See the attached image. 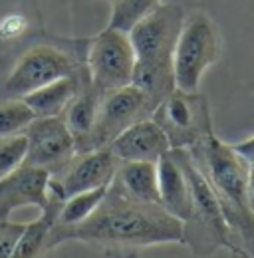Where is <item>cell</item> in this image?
<instances>
[{"label":"cell","instance_id":"1","mask_svg":"<svg viewBox=\"0 0 254 258\" xmlns=\"http://www.w3.org/2000/svg\"><path fill=\"white\" fill-rule=\"evenodd\" d=\"M72 240L107 250L183 244V223L159 203L135 201L109 187L99 207L86 221L70 226H54L48 250Z\"/></svg>","mask_w":254,"mask_h":258},{"label":"cell","instance_id":"2","mask_svg":"<svg viewBox=\"0 0 254 258\" xmlns=\"http://www.w3.org/2000/svg\"><path fill=\"white\" fill-rule=\"evenodd\" d=\"M187 151L221 205L236 254L254 256V213L248 203L250 163L215 133Z\"/></svg>","mask_w":254,"mask_h":258},{"label":"cell","instance_id":"3","mask_svg":"<svg viewBox=\"0 0 254 258\" xmlns=\"http://www.w3.org/2000/svg\"><path fill=\"white\" fill-rule=\"evenodd\" d=\"M183 20L181 6L161 4L127 32L135 52L131 84L143 90L155 105L175 90L173 50Z\"/></svg>","mask_w":254,"mask_h":258},{"label":"cell","instance_id":"4","mask_svg":"<svg viewBox=\"0 0 254 258\" xmlns=\"http://www.w3.org/2000/svg\"><path fill=\"white\" fill-rule=\"evenodd\" d=\"M181 155V161L187 169L190 181V203L189 217L183 221V244H187L193 254L197 256H209L217 252L219 248H226L236 252L228 225L224 221V215L221 211V205L213 193L207 179L201 175V171L195 167L187 149H177Z\"/></svg>","mask_w":254,"mask_h":258},{"label":"cell","instance_id":"5","mask_svg":"<svg viewBox=\"0 0 254 258\" xmlns=\"http://www.w3.org/2000/svg\"><path fill=\"white\" fill-rule=\"evenodd\" d=\"M222 38L217 22L205 12L185 16L173 50L175 88L199 92L205 72L221 60Z\"/></svg>","mask_w":254,"mask_h":258},{"label":"cell","instance_id":"6","mask_svg":"<svg viewBox=\"0 0 254 258\" xmlns=\"http://www.w3.org/2000/svg\"><path fill=\"white\" fill-rule=\"evenodd\" d=\"M151 117L167 135L171 149H189L213 131L209 99L201 92L173 90L155 105Z\"/></svg>","mask_w":254,"mask_h":258},{"label":"cell","instance_id":"7","mask_svg":"<svg viewBox=\"0 0 254 258\" xmlns=\"http://www.w3.org/2000/svg\"><path fill=\"white\" fill-rule=\"evenodd\" d=\"M86 70L99 94L129 86L135 70V52L127 32L105 28L90 42Z\"/></svg>","mask_w":254,"mask_h":258},{"label":"cell","instance_id":"8","mask_svg":"<svg viewBox=\"0 0 254 258\" xmlns=\"http://www.w3.org/2000/svg\"><path fill=\"white\" fill-rule=\"evenodd\" d=\"M76 70L78 64L62 50L46 44L32 46L12 66L0 88V99L28 96L50 82L76 74Z\"/></svg>","mask_w":254,"mask_h":258},{"label":"cell","instance_id":"9","mask_svg":"<svg viewBox=\"0 0 254 258\" xmlns=\"http://www.w3.org/2000/svg\"><path fill=\"white\" fill-rule=\"evenodd\" d=\"M153 109L155 103L151 101V97L133 84L101 94L95 125L92 129L86 151L107 147L129 125L143 117H149Z\"/></svg>","mask_w":254,"mask_h":258},{"label":"cell","instance_id":"10","mask_svg":"<svg viewBox=\"0 0 254 258\" xmlns=\"http://www.w3.org/2000/svg\"><path fill=\"white\" fill-rule=\"evenodd\" d=\"M22 133L28 139L24 163L42 167L52 175H58L78 153L76 141L62 115L34 117Z\"/></svg>","mask_w":254,"mask_h":258},{"label":"cell","instance_id":"11","mask_svg":"<svg viewBox=\"0 0 254 258\" xmlns=\"http://www.w3.org/2000/svg\"><path fill=\"white\" fill-rule=\"evenodd\" d=\"M117 157L111 153L109 147H97L90 151H80L72 157V161L64 167L58 175H52L64 197H72L76 193L95 189V187H107L113 181Z\"/></svg>","mask_w":254,"mask_h":258},{"label":"cell","instance_id":"12","mask_svg":"<svg viewBox=\"0 0 254 258\" xmlns=\"http://www.w3.org/2000/svg\"><path fill=\"white\" fill-rule=\"evenodd\" d=\"M52 173L22 163L16 167L12 173L0 179V221L10 219L14 211L20 207L34 205L42 209L48 201V183H50Z\"/></svg>","mask_w":254,"mask_h":258},{"label":"cell","instance_id":"13","mask_svg":"<svg viewBox=\"0 0 254 258\" xmlns=\"http://www.w3.org/2000/svg\"><path fill=\"white\" fill-rule=\"evenodd\" d=\"M107 147L117 157V161L149 163H157L171 149L165 131L159 127L151 115L129 125Z\"/></svg>","mask_w":254,"mask_h":258},{"label":"cell","instance_id":"14","mask_svg":"<svg viewBox=\"0 0 254 258\" xmlns=\"http://www.w3.org/2000/svg\"><path fill=\"white\" fill-rule=\"evenodd\" d=\"M159 203L181 223L189 217L193 193L187 169L177 149H169L157 161Z\"/></svg>","mask_w":254,"mask_h":258},{"label":"cell","instance_id":"15","mask_svg":"<svg viewBox=\"0 0 254 258\" xmlns=\"http://www.w3.org/2000/svg\"><path fill=\"white\" fill-rule=\"evenodd\" d=\"M99 99H101V94L94 88L88 76V70L80 68V88L62 113L64 121L76 141L78 153L88 149V141H90L92 129L95 125V117H97Z\"/></svg>","mask_w":254,"mask_h":258},{"label":"cell","instance_id":"16","mask_svg":"<svg viewBox=\"0 0 254 258\" xmlns=\"http://www.w3.org/2000/svg\"><path fill=\"white\" fill-rule=\"evenodd\" d=\"M109 187L135 201L159 203L157 163L119 161Z\"/></svg>","mask_w":254,"mask_h":258},{"label":"cell","instance_id":"17","mask_svg":"<svg viewBox=\"0 0 254 258\" xmlns=\"http://www.w3.org/2000/svg\"><path fill=\"white\" fill-rule=\"evenodd\" d=\"M78 88H80V68L76 70V74L50 82L20 99L28 103L36 117H54V115H62L68 103L76 96Z\"/></svg>","mask_w":254,"mask_h":258},{"label":"cell","instance_id":"18","mask_svg":"<svg viewBox=\"0 0 254 258\" xmlns=\"http://www.w3.org/2000/svg\"><path fill=\"white\" fill-rule=\"evenodd\" d=\"M107 189H109V185L107 187L88 189V191H82V193H76L72 195V197H68L64 201L62 209H60L56 226H70L86 221L95 209L99 207V203L107 195Z\"/></svg>","mask_w":254,"mask_h":258},{"label":"cell","instance_id":"19","mask_svg":"<svg viewBox=\"0 0 254 258\" xmlns=\"http://www.w3.org/2000/svg\"><path fill=\"white\" fill-rule=\"evenodd\" d=\"M157 6H161V0H113L107 28L129 32L139 20L151 14Z\"/></svg>","mask_w":254,"mask_h":258},{"label":"cell","instance_id":"20","mask_svg":"<svg viewBox=\"0 0 254 258\" xmlns=\"http://www.w3.org/2000/svg\"><path fill=\"white\" fill-rule=\"evenodd\" d=\"M34 111L20 97H2L0 99V137L22 133L34 119Z\"/></svg>","mask_w":254,"mask_h":258},{"label":"cell","instance_id":"21","mask_svg":"<svg viewBox=\"0 0 254 258\" xmlns=\"http://www.w3.org/2000/svg\"><path fill=\"white\" fill-rule=\"evenodd\" d=\"M26 149H28V139L24 133L0 137V179L24 163Z\"/></svg>","mask_w":254,"mask_h":258},{"label":"cell","instance_id":"22","mask_svg":"<svg viewBox=\"0 0 254 258\" xmlns=\"http://www.w3.org/2000/svg\"><path fill=\"white\" fill-rule=\"evenodd\" d=\"M26 223H12L10 219L0 221V258L14 256L16 244L24 232Z\"/></svg>","mask_w":254,"mask_h":258},{"label":"cell","instance_id":"23","mask_svg":"<svg viewBox=\"0 0 254 258\" xmlns=\"http://www.w3.org/2000/svg\"><path fill=\"white\" fill-rule=\"evenodd\" d=\"M232 147L250 165H254V135L248 137V139H244V141H240V143H232Z\"/></svg>","mask_w":254,"mask_h":258},{"label":"cell","instance_id":"24","mask_svg":"<svg viewBox=\"0 0 254 258\" xmlns=\"http://www.w3.org/2000/svg\"><path fill=\"white\" fill-rule=\"evenodd\" d=\"M248 203L254 213V165H250V177H248Z\"/></svg>","mask_w":254,"mask_h":258},{"label":"cell","instance_id":"25","mask_svg":"<svg viewBox=\"0 0 254 258\" xmlns=\"http://www.w3.org/2000/svg\"><path fill=\"white\" fill-rule=\"evenodd\" d=\"M107 2H113V0H107Z\"/></svg>","mask_w":254,"mask_h":258}]
</instances>
